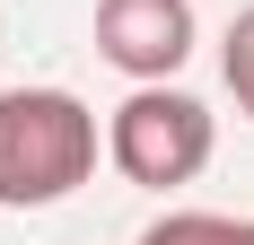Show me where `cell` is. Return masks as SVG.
I'll return each instance as SVG.
<instances>
[{
	"label": "cell",
	"instance_id": "2",
	"mask_svg": "<svg viewBox=\"0 0 254 245\" xmlns=\"http://www.w3.org/2000/svg\"><path fill=\"white\" fill-rule=\"evenodd\" d=\"M219 149V122L202 97H184L176 79H140L114 114H105V158L123 184H149V193H176L210 167Z\"/></svg>",
	"mask_w": 254,
	"mask_h": 245
},
{
	"label": "cell",
	"instance_id": "5",
	"mask_svg": "<svg viewBox=\"0 0 254 245\" xmlns=\"http://www.w3.org/2000/svg\"><path fill=\"white\" fill-rule=\"evenodd\" d=\"M219 79H228L237 114L254 122V9H237V18H228V44H219Z\"/></svg>",
	"mask_w": 254,
	"mask_h": 245
},
{
	"label": "cell",
	"instance_id": "3",
	"mask_svg": "<svg viewBox=\"0 0 254 245\" xmlns=\"http://www.w3.org/2000/svg\"><path fill=\"white\" fill-rule=\"evenodd\" d=\"M97 53L140 88L193 61V0H97Z\"/></svg>",
	"mask_w": 254,
	"mask_h": 245
},
{
	"label": "cell",
	"instance_id": "1",
	"mask_svg": "<svg viewBox=\"0 0 254 245\" xmlns=\"http://www.w3.org/2000/svg\"><path fill=\"white\" fill-rule=\"evenodd\" d=\"M97 114L70 88H0V210H53L97 175Z\"/></svg>",
	"mask_w": 254,
	"mask_h": 245
},
{
	"label": "cell",
	"instance_id": "4",
	"mask_svg": "<svg viewBox=\"0 0 254 245\" xmlns=\"http://www.w3.org/2000/svg\"><path fill=\"white\" fill-rule=\"evenodd\" d=\"M140 245H254V219H237V210H158L140 228Z\"/></svg>",
	"mask_w": 254,
	"mask_h": 245
}]
</instances>
